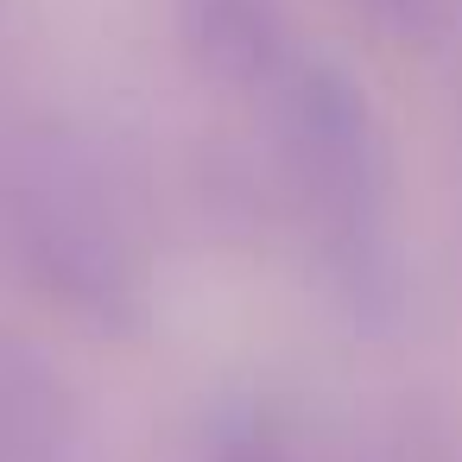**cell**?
<instances>
[{"mask_svg":"<svg viewBox=\"0 0 462 462\" xmlns=\"http://www.w3.org/2000/svg\"><path fill=\"white\" fill-rule=\"evenodd\" d=\"M178 26L190 51L222 77H273L279 70V0H178Z\"/></svg>","mask_w":462,"mask_h":462,"instance_id":"1","label":"cell"},{"mask_svg":"<svg viewBox=\"0 0 462 462\" xmlns=\"http://www.w3.org/2000/svg\"><path fill=\"white\" fill-rule=\"evenodd\" d=\"M355 7L374 26H386L393 39H405V45H424V39H437L449 26V0H355Z\"/></svg>","mask_w":462,"mask_h":462,"instance_id":"2","label":"cell"}]
</instances>
